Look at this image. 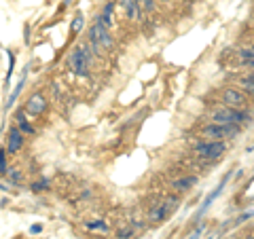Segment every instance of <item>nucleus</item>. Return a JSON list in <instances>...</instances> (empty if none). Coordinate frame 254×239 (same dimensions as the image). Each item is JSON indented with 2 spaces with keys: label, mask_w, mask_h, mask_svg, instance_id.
I'll use <instances>...</instances> for the list:
<instances>
[{
  "label": "nucleus",
  "mask_w": 254,
  "mask_h": 239,
  "mask_svg": "<svg viewBox=\"0 0 254 239\" xmlns=\"http://www.w3.org/2000/svg\"><path fill=\"white\" fill-rule=\"evenodd\" d=\"M178 203L180 201L176 199V197H169V199H165L163 203H157V206L148 212V220H151V222H163L165 218L172 214L176 208H178Z\"/></svg>",
  "instance_id": "423d86ee"
},
{
  "label": "nucleus",
  "mask_w": 254,
  "mask_h": 239,
  "mask_svg": "<svg viewBox=\"0 0 254 239\" xmlns=\"http://www.w3.org/2000/svg\"><path fill=\"white\" fill-rule=\"evenodd\" d=\"M229 178H231V172H229V174H227V176H224V178L221 180V184H218V186L214 188V193H210V195L206 197V201H203V206H201V209H199V212H197V216H201L203 212H206V209L212 206V201H214L216 197L222 193V188H224V184H227V182H229Z\"/></svg>",
  "instance_id": "f8f14e48"
},
{
  "label": "nucleus",
  "mask_w": 254,
  "mask_h": 239,
  "mask_svg": "<svg viewBox=\"0 0 254 239\" xmlns=\"http://www.w3.org/2000/svg\"><path fill=\"white\" fill-rule=\"evenodd\" d=\"M197 182H199L197 176H182V178H176L172 182V188L176 193H185V191H189V188H193Z\"/></svg>",
  "instance_id": "9d476101"
},
{
  "label": "nucleus",
  "mask_w": 254,
  "mask_h": 239,
  "mask_svg": "<svg viewBox=\"0 0 254 239\" xmlns=\"http://www.w3.org/2000/svg\"><path fill=\"white\" fill-rule=\"evenodd\" d=\"M91 64H94V58H91V45L72 49V53H70V58H68V68L72 70L76 76H83V79L89 76Z\"/></svg>",
  "instance_id": "f257e3e1"
},
{
  "label": "nucleus",
  "mask_w": 254,
  "mask_h": 239,
  "mask_svg": "<svg viewBox=\"0 0 254 239\" xmlns=\"http://www.w3.org/2000/svg\"><path fill=\"white\" fill-rule=\"evenodd\" d=\"M26 115H28L26 110H17V115H15V125L26 133V136H34V133H36V129H34V125L26 119Z\"/></svg>",
  "instance_id": "ddd939ff"
},
{
  "label": "nucleus",
  "mask_w": 254,
  "mask_h": 239,
  "mask_svg": "<svg viewBox=\"0 0 254 239\" xmlns=\"http://www.w3.org/2000/svg\"><path fill=\"white\" fill-rule=\"evenodd\" d=\"M224 150H227V142H224V140H206V142L193 146V152L206 161L221 159L224 154Z\"/></svg>",
  "instance_id": "7ed1b4c3"
},
{
  "label": "nucleus",
  "mask_w": 254,
  "mask_h": 239,
  "mask_svg": "<svg viewBox=\"0 0 254 239\" xmlns=\"http://www.w3.org/2000/svg\"><path fill=\"white\" fill-rule=\"evenodd\" d=\"M203 229H206V224H199V227L195 229V233H190V235H189V239H199L201 233H203Z\"/></svg>",
  "instance_id": "393cba45"
},
{
  "label": "nucleus",
  "mask_w": 254,
  "mask_h": 239,
  "mask_svg": "<svg viewBox=\"0 0 254 239\" xmlns=\"http://www.w3.org/2000/svg\"><path fill=\"white\" fill-rule=\"evenodd\" d=\"M6 55H9V72H6V79H4V89H9V83H11V76H13V68H15V53L6 51Z\"/></svg>",
  "instance_id": "a211bd4d"
},
{
  "label": "nucleus",
  "mask_w": 254,
  "mask_h": 239,
  "mask_svg": "<svg viewBox=\"0 0 254 239\" xmlns=\"http://www.w3.org/2000/svg\"><path fill=\"white\" fill-rule=\"evenodd\" d=\"M83 26H85V17H83V15H76V17L72 19V26H70V32H72V34H79V32L83 30Z\"/></svg>",
  "instance_id": "aec40b11"
},
{
  "label": "nucleus",
  "mask_w": 254,
  "mask_h": 239,
  "mask_svg": "<svg viewBox=\"0 0 254 239\" xmlns=\"http://www.w3.org/2000/svg\"><path fill=\"white\" fill-rule=\"evenodd\" d=\"M133 235V229H129V227H127V229H119L117 231V237L119 239H129Z\"/></svg>",
  "instance_id": "5701e85b"
},
{
  "label": "nucleus",
  "mask_w": 254,
  "mask_h": 239,
  "mask_svg": "<svg viewBox=\"0 0 254 239\" xmlns=\"http://www.w3.org/2000/svg\"><path fill=\"white\" fill-rule=\"evenodd\" d=\"M47 108H49V102H47V97L42 93H32L30 97H28L26 106H24V110L28 112V115H32V117L45 115Z\"/></svg>",
  "instance_id": "1a4fd4ad"
},
{
  "label": "nucleus",
  "mask_w": 254,
  "mask_h": 239,
  "mask_svg": "<svg viewBox=\"0 0 254 239\" xmlns=\"http://www.w3.org/2000/svg\"><path fill=\"white\" fill-rule=\"evenodd\" d=\"M24 38H26V43H30V26L24 28Z\"/></svg>",
  "instance_id": "bb28decb"
},
{
  "label": "nucleus",
  "mask_w": 254,
  "mask_h": 239,
  "mask_svg": "<svg viewBox=\"0 0 254 239\" xmlns=\"http://www.w3.org/2000/svg\"><path fill=\"white\" fill-rule=\"evenodd\" d=\"M119 4L123 6L125 15L131 19V22H138L140 19V2L138 0H119Z\"/></svg>",
  "instance_id": "9b49d317"
},
{
  "label": "nucleus",
  "mask_w": 254,
  "mask_h": 239,
  "mask_svg": "<svg viewBox=\"0 0 254 239\" xmlns=\"http://www.w3.org/2000/svg\"><path fill=\"white\" fill-rule=\"evenodd\" d=\"M237 85H239V89H242L246 95L254 97V74H246V76H242V79L237 81Z\"/></svg>",
  "instance_id": "2eb2a0df"
},
{
  "label": "nucleus",
  "mask_w": 254,
  "mask_h": 239,
  "mask_svg": "<svg viewBox=\"0 0 254 239\" xmlns=\"http://www.w3.org/2000/svg\"><path fill=\"white\" fill-rule=\"evenodd\" d=\"M53 95H55V100H58V97H60V89H58V83H53Z\"/></svg>",
  "instance_id": "cd10ccee"
},
{
  "label": "nucleus",
  "mask_w": 254,
  "mask_h": 239,
  "mask_svg": "<svg viewBox=\"0 0 254 239\" xmlns=\"http://www.w3.org/2000/svg\"><path fill=\"white\" fill-rule=\"evenodd\" d=\"M248 115L244 110L221 106L216 110H212V123H224V125H244Z\"/></svg>",
  "instance_id": "39448f33"
},
{
  "label": "nucleus",
  "mask_w": 254,
  "mask_h": 239,
  "mask_svg": "<svg viewBox=\"0 0 254 239\" xmlns=\"http://www.w3.org/2000/svg\"><path fill=\"white\" fill-rule=\"evenodd\" d=\"M206 239H212V237H206Z\"/></svg>",
  "instance_id": "7c9ffc66"
},
{
  "label": "nucleus",
  "mask_w": 254,
  "mask_h": 239,
  "mask_svg": "<svg viewBox=\"0 0 254 239\" xmlns=\"http://www.w3.org/2000/svg\"><path fill=\"white\" fill-rule=\"evenodd\" d=\"M163 2H165V0H163Z\"/></svg>",
  "instance_id": "2f4dec72"
},
{
  "label": "nucleus",
  "mask_w": 254,
  "mask_h": 239,
  "mask_svg": "<svg viewBox=\"0 0 254 239\" xmlns=\"http://www.w3.org/2000/svg\"><path fill=\"white\" fill-rule=\"evenodd\" d=\"M26 144V133L21 131L17 125L9 127V133H6V152L9 154H17Z\"/></svg>",
  "instance_id": "6e6552de"
},
{
  "label": "nucleus",
  "mask_w": 254,
  "mask_h": 239,
  "mask_svg": "<svg viewBox=\"0 0 254 239\" xmlns=\"http://www.w3.org/2000/svg\"><path fill=\"white\" fill-rule=\"evenodd\" d=\"M221 102H222V106L237 108V110H244L246 104H248V100H246V95H244V91L242 89H235V87L224 89L222 93H221Z\"/></svg>",
  "instance_id": "0eeeda50"
},
{
  "label": "nucleus",
  "mask_w": 254,
  "mask_h": 239,
  "mask_svg": "<svg viewBox=\"0 0 254 239\" xmlns=\"http://www.w3.org/2000/svg\"><path fill=\"white\" fill-rule=\"evenodd\" d=\"M89 45L91 49H95V53H102V51H112V47H115V38H112V34L108 28H104L102 24H95L89 28Z\"/></svg>",
  "instance_id": "f03ea898"
},
{
  "label": "nucleus",
  "mask_w": 254,
  "mask_h": 239,
  "mask_svg": "<svg viewBox=\"0 0 254 239\" xmlns=\"http://www.w3.org/2000/svg\"><path fill=\"white\" fill-rule=\"evenodd\" d=\"M85 227H87L89 231H104L106 233V231H108V222L106 220H87Z\"/></svg>",
  "instance_id": "f3484780"
},
{
  "label": "nucleus",
  "mask_w": 254,
  "mask_h": 239,
  "mask_svg": "<svg viewBox=\"0 0 254 239\" xmlns=\"http://www.w3.org/2000/svg\"><path fill=\"white\" fill-rule=\"evenodd\" d=\"M138 2H140V6H142L146 13H151L155 9V0H138Z\"/></svg>",
  "instance_id": "b1692460"
},
{
  "label": "nucleus",
  "mask_w": 254,
  "mask_h": 239,
  "mask_svg": "<svg viewBox=\"0 0 254 239\" xmlns=\"http://www.w3.org/2000/svg\"><path fill=\"white\" fill-rule=\"evenodd\" d=\"M239 127L242 125H224V123H210L206 127H201V136L206 140H227L239 136Z\"/></svg>",
  "instance_id": "20e7f679"
},
{
  "label": "nucleus",
  "mask_w": 254,
  "mask_h": 239,
  "mask_svg": "<svg viewBox=\"0 0 254 239\" xmlns=\"http://www.w3.org/2000/svg\"><path fill=\"white\" fill-rule=\"evenodd\" d=\"M32 191H34V193H45V191H49V180H47V178L36 180V182L32 184Z\"/></svg>",
  "instance_id": "412c9836"
},
{
  "label": "nucleus",
  "mask_w": 254,
  "mask_h": 239,
  "mask_svg": "<svg viewBox=\"0 0 254 239\" xmlns=\"http://www.w3.org/2000/svg\"><path fill=\"white\" fill-rule=\"evenodd\" d=\"M244 239H254V235H246V237H244Z\"/></svg>",
  "instance_id": "c756f323"
},
{
  "label": "nucleus",
  "mask_w": 254,
  "mask_h": 239,
  "mask_svg": "<svg viewBox=\"0 0 254 239\" xmlns=\"http://www.w3.org/2000/svg\"><path fill=\"white\" fill-rule=\"evenodd\" d=\"M26 76H28V70H24V74H21V79H19V83L15 87H13V91H11V95H9V100H6V106H4V110H9L13 104L17 102V97H19V93H21V89H24V85H26Z\"/></svg>",
  "instance_id": "4468645a"
},
{
  "label": "nucleus",
  "mask_w": 254,
  "mask_h": 239,
  "mask_svg": "<svg viewBox=\"0 0 254 239\" xmlns=\"http://www.w3.org/2000/svg\"><path fill=\"white\" fill-rule=\"evenodd\" d=\"M0 191H6V186L2 184V182H0Z\"/></svg>",
  "instance_id": "c85d7f7f"
},
{
  "label": "nucleus",
  "mask_w": 254,
  "mask_h": 239,
  "mask_svg": "<svg viewBox=\"0 0 254 239\" xmlns=\"http://www.w3.org/2000/svg\"><path fill=\"white\" fill-rule=\"evenodd\" d=\"M237 55H239V61H242L246 68H254V47L242 49V51H239Z\"/></svg>",
  "instance_id": "dca6fc26"
},
{
  "label": "nucleus",
  "mask_w": 254,
  "mask_h": 239,
  "mask_svg": "<svg viewBox=\"0 0 254 239\" xmlns=\"http://www.w3.org/2000/svg\"><path fill=\"white\" fill-rule=\"evenodd\" d=\"M9 172V165H6V149L0 150V176H6Z\"/></svg>",
  "instance_id": "4be33fe9"
},
{
  "label": "nucleus",
  "mask_w": 254,
  "mask_h": 239,
  "mask_svg": "<svg viewBox=\"0 0 254 239\" xmlns=\"http://www.w3.org/2000/svg\"><path fill=\"white\" fill-rule=\"evenodd\" d=\"M6 178H9V184H19V182H21V172L17 170V167H9Z\"/></svg>",
  "instance_id": "6ab92c4d"
},
{
  "label": "nucleus",
  "mask_w": 254,
  "mask_h": 239,
  "mask_svg": "<svg viewBox=\"0 0 254 239\" xmlns=\"http://www.w3.org/2000/svg\"><path fill=\"white\" fill-rule=\"evenodd\" d=\"M40 231H42V224H32V227H30V233L32 235H38Z\"/></svg>",
  "instance_id": "a878e982"
}]
</instances>
